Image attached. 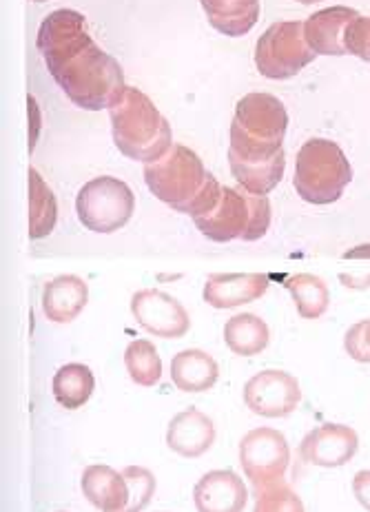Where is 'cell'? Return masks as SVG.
Returning a JSON list of instances; mask_svg holds the SVG:
<instances>
[{
  "label": "cell",
  "mask_w": 370,
  "mask_h": 512,
  "mask_svg": "<svg viewBox=\"0 0 370 512\" xmlns=\"http://www.w3.org/2000/svg\"><path fill=\"white\" fill-rule=\"evenodd\" d=\"M300 402V382H297L295 375L280 371V368L260 371L244 384V404L260 417H289Z\"/></svg>",
  "instance_id": "obj_9"
},
{
  "label": "cell",
  "mask_w": 370,
  "mask_h": 512,
  "mask_svg": "<svg viewBox=\"0 0 370 512\" xmlns=\"http://www.w3.org/2000/svg\"><path fill=\"white\" fill-rule=\"evenodd\" d=\"M344 260H370V244H359V247L348 249Z\"/></svg>",
  "instance_id": "obj_35"
},
{
  "label": "cell",
  "mask_w": 370,
  "mask_h": 512,
  "mask_svg": "<svg viewBox=\"0 0 370 512\" xmlns=\"http://www.w3.org/2000/svg\"><path fill=\"white\" fill-rule=\"evenodd\" d=\"M344 351L353 362L370 364V317L355 322L344 335Z\"/></svg>",
  "instance_id": "obj_29"
},
{
  "label": "cell",
  "mask_w": 370,
  "mask_h": 512,
  "mask_svg": "<svg viewBox=\"0 0 370 512\" xmlns=\"http://www.w3.org/2000/svg\"><path fill=\"white\" fill-rule=\"evenodd\" d=\"M224 342L240 357L260 355L271 342V329L262 317L240 313L224 324Z\"/></svg>",
  "instance_id": "obj_22"
},
{
  "label": "cell",
  "mask_w": 370,
  "mask_h": 512,
  "mask_svg": "<svg viewBox=\"0 0 370 512\" xmlns=\"http://www.w3.org/2000/svg\"><path fill=\"white\" fill-rule=\"evenodd\" d=\"M359 450L357 430L346 424L326 422L313 428L300 442V459L317 468H342Z\"/></svg>",
  "instance_id": "obj_11"
},
{
  "label": "cell",
  "mask_w": 370,
  "mask_h": 512,
  "mask_svg": "<svg viewBox=\"0 0 370 512\" xmlns=\"http://www.w3.org/2000/svg\"><path fill=\"white\" fill-rule=\"evenodd\" d=\"M122 475H125L129 484L127 506L122 512H142L151 504L153 495H156V477H153L149 468L142 466H125Z\"/></svg>",
  "instance_id": "obj_27"
},
{
  "label": "cell",
  "mask_w": 370,
  "mask_h": 512,
  "mask_svg": "<svg viewBox=\"0 0 370 512\" xmlns=\"http://www.w3.org/2000/svg\"><path fill=\"white\" fill-rule=\"evenodd\" d=\"M131 315L136 317L140 329L162 340H180L191 329L187 309L160 289H142L133 295Z\"/></svg>",
  "instance_id": "obj_10"
},
{
  "label": "cell",
  "mask_w": 370,
  "mask_h": 512,
  "mask_svg": "<svg viewBox=\"0 0 370 512\" xmlns=\"http://www.w3.org/2000/svg\"><path fill=\"white\" fill-rule=\"evenodd\" d=\"M43 58L56 85L80 109H113L125 96L127 83L122 67L94 43L89 32L63 40Z\"/></svg>",
  "instance_id": "obj_1"
},
{
  "label": "cell",
  "mask_w": 370,
  "mask_h": 512,
  "mask_svg": "<svg viewBox=\"0 0 370 512\" xmlns=\"http://www.w3.org/2000/svg\"><path fill=\"white\" fill-rule=\"evenodd\" d=\"M339 282H342L346 289L353 291H366L370 289V273L366 275H353V273H342L339 275Z\"/></svg>",
  "instance_id": "obj_33"
},
{
  "label": "cell",
  "mask_w": 370,
  "mask_h": 512,
  "mask_svg": "<svg viewBox=\"0 0 370 512\" xmlns=\"http://www.w3.org/2000/svg\"><path fill=\"white\" fill-rule=\"evenodd\" d=\"M171 380L182 393H207L220 380V366L207 351L187 348L171 360Z\"/></svg>",
  "instance_id": "obj_19"
},
{
  "label": "cell",
  "mask_w": 370,
  "mask_h": 512,
  "mask_svg": "<svg viewBox=\"0 0 370 512\" xmlns=\"http://www.w3.org/2000/svg\"><path fill=\"white\" fill-rule=\"evenodd\" d=\"M211 27L224 36L240 38L260 20V0H200Z\"/></svg>",
  "instance_id": "obj_20"
},
{
  "label": "cell",
  "mask_w": 370,
  "mask_h": 512,
  "mask_svg": "<svg viewBox=\"0 0 370 512\" xmlns=\"http://www.w3.org/2000/svg\"><path fill=\"white\" fill-rule=\"evenodd\" d=\"M286 289L293 295L297 313L304 320H320L331 304V291L320 275L295 273L286 280Z\"/></svg>",
  "instance_id": "obj_25"
},
{
  "label": "cell",
  "mask_w": 370,
  "mask_h": 512,
  "mask_svg": "<svg viewBox=\"0 0 370 512\" xmlns=\"http://www.w3.org/2000/svg\"><path fill=\"white\" fill-rule=\"evenodd\" d=\"M229 165L242 189L255 193V196H269L284 178L286 151H277L275 156L264 160H246L229 153Z\"/></svg>",
  "instance_id": "obj_21"
},
{
  "label": "cell",
  "mask_w": 370,
  "mask_h": 512,
  "mask_svg": "<svg viewBox=\"0 0 370 512\" xmlns=\"http://www.w3.org/2000/svg\"><path fill=\"white\" fill-rule=\"evenodd\" d=\"M346 51L370 63V16H357L348 27Z\"/></svg>",
  "instance_id": "obj_31"
},
{
  "label": "cell",
  "mask_w": 370,
  "mask_h": 512,
  "mask_svg": "<svg viewBox=\"0 0 370 512\" xmlns=\"http://www.w3.org/2000/svg\"><path fill=\"white\" fill-rule=\"evenodd\" d=\"M133 209H136V196L131 187L113 176L89 180L76 198L78 220L82 227L94 233L107 235L127 227Z\"/></svg>",
  "instance_id": "obj_6"
},
{
  "label": "cell",
  "mask_w": 370,
  "mask_h": 512,
  "mask_svg": "<svg viewBox=\"0 0 370 512\" xmlns=\"http://www.w3.org/2000/svg\"><path fill=\"white\" fill-rule=\"evenodd\" d=\"M58 200L45 178L29 169V238L43 240L56 229Z\"/></svg>",
  "instance_id": "obj_24"
},
{
  "label": "cell",
  "mask_w": 370,
  "mask_h": 512,
  "mask_svg": "<svg viewBox=\"0 0 370 512\" xmlns=\"http://www.w3.org/2000/svg\"><path fill=\"white\" fill-rule=\"evenodd\" d=\"M109 111L113 142L122 156L149 165L171 149L173 131L169 120L140 89L127 87L125 96Z\"/></svg>",
  "instance_id": "obj_2"
},
{
  "label": "cell",
  "mask_w": 370,
  "mask_h": 512,
  "mask_svg": "<svg viewBox=\"0 0 370 512\" xmlns=\"http://www.w3.org/2000/svg\"><path fill=\"white\" fill-rule=\"evenodd\" d=\"M353 180V169L342 147L333 140H306L295 158L293 184L297 196L308 204H333L344 196Z\"/></svg>",
  "instance_id": "obj_4"
},
{
  "label": "cell",
  "mask_w": 370,
  "mask_h": 512,
  "mask_svg": "<svg viewBox=\"0 0 370 512\" xmlns=\"http://www.w3.org/2000/svg\"><path fill=\"white\" fill-rule=\"evenodd\" d=\"M353 495L357 504L370 512V470H359V473H355Z\"/></svg>",
  "instance_id": "obj_32"
},
{
  "label": "cell",
  "mask_w": 370,
  "mask_h": 512,
  "mask_svg": "<svg viewBox=\"0 0 370 512\" xmlns=\"http://www.w3.org/2000/svg\"><path fill=\"white\" fill-rule=\"evenodd\" d=\"M29 114H32V138H29V149L34 151L38 142V131H40V111L36 107L34 96H29Z\"/></svg>",
  "instance_id": "obj_34"
},
{
  "label": "cell",
  "mask_w": 370,
  "mask_h": 512,
  "mask_svg": "<svg viewBox=\"0 0 370 512\" xmlns=\"http://www.w3.org/2000/svg\"><path fill=\"white\" fill-rule=\"evenodd\" d=\"M297 3H302V5H315V3H322V0H297Z\"/></svg>",
  "instance_id": "obj_36"
},
{
  "label": "cell",
  "mask_w": 370,
  "mask_h": 512,
  "mask_svg": "<svg viewBox=\"0 0 370 512\" xmlns=\"http://www.w3.org/2000/svg\"><path fill=\"white\" fill-rule=\"evenodd\" d=\"M32 3H47V0H32Z\"/></svg>",
  "instance_id": "obj_37"
},
{
  "label": "cell",
  "mask_w": 370,
  "mask_h": 512,
  "mask_svg": "<svg viewBox=\"0 0 370 512\" xmlns=\"http://www.w3.org/2000/svg\"><path fill=\"white\" fill-rule=\"evenodd\" d=\"M58 512H65V510H58Z\"/></svg>",
  "instance_id": "obj_38"
},
{
  "label": "cell",
  "mask_w": 370,
  "mask_h": 512,
  "mask_svg": "<svg viewBox=\"0 0 370 512\" xmlns=\"http://www.w3.org/2000/svg\"><path fill=\"white\" fill-rule=\"evenodd\" d=\"M249 202H251V222L249 231L244 233V242H258L262 240L266 231L271 227V202L266 196H255L249 191Z\"/></svg>",
  "instance_id": "obj_30"
},
{
  "label": "cell",
  "mask_w": 370,
  "mask_h": 512,
  "mask_svg": "<svg viewBox=\"0 0 370 512\" xmlns=\"http://www.w3.org/2000/svg\"><path fill=\"white\" fill-rule=\"evenodd\" d=\"M215 437H218V430H215L213 419L195 406L178 413L167 428V446L176 455L187 459L209 453L215 444Z\"/></svg>",
  "instance_id": "obj_16"
},
{
  "label": "cell",
  "mask_w": 370,
  "mask_h": 512,
  "mask_svg": "<svg viewBox=\"0 0 370 512\" xmlns=\"http://www.w3.org/2000/svg\"><path fill=\"white\" fill-rule=\"evenodd\" d=\"M359 16L357 9L335 5L315 12L304 23L306 43L317 56H344L346 51V32L353 20Z\"/></svg>",
  "instance_id": "obj_13"
},
{
  "label": "cell",
  "mask_w": 370,
  "mask_h": 512,
  "mask_svg": "<svg viewBox=\"0 0 370 512\" xmlns=\"http://www.w3.org/2000/svg\"><path fill=\"white\" fill-rule=\"evenodd\" d=\"M255 495L258 499L253 512H306L304 501L289 484H284V479L258 490Z\"/></svg>",
  "instance_id": "obj_28"
},
{
  "label": "cell",
  "mask_w": 370,
  "mask_h": 512,
  "mask_svg": "<svg viewBox=\"0 0 370 512\" xmlns=\"http://www.w3.org/2000/svg\"><path fill=\"white\" fill-rule=\"evenodd\" d=\"M251 222V202L249 191L238 187H222V196L215 204L213 211H209L202 218H195L193 224L198 227L202 235H207L211 242H233L242 240L244 233L249 231Z\"/></svg>",
  "instance_id": "obj_12"
},
{
  "label": "cell",
  "mask_w": 370,
  "mask_h": 512,
  "mask_svg": "<svg viewBox=\"0 0 370 512\" xmlns=\"http://www.w3.org/2000/svg\"><path fill=\"white\" fill-rule=\"evenodd\" d=\"M125 366L129 377L138 386L151 388L162 380V360L149 340H133L125 351Z\"/></svg>",
  "instance_id": "obj_26"
},
{
  "label": "cell",
  "mask_w": 370,
  "mask_h": 512,
  "mask_svg": "<svg viewBox=\"0 0 370 512\" xmlns=\"http://www.w3.org/2000/svg\"><path fill=\"white\" fill-rule=\"evenodd\" d=\"M289 131V111L271 94L244 96L231 122L229 153L246 160H264L282 151Z\"/></svg>",
  "instance_id": "obj_3"
},
{
  "label": "cell",
  "mask_w": 370,
  "mask_h": 512,
  "mask_svg": "<svg viewBox=\"0 0 370 512\" xmlns=\"http://www.w3.org/2000/svg\"><path fill=\"white\" fill-rule=\"evenodd\" d=\"M89 302V286L78 275H58L43 291V313L49 322L69 324Z\"/></svg>",
  "instance_id": "obj_17"
},
{
  "label": "cell",
  "mask_w": 370,
  "mask_h": 512,
  "mask_svg": "<svg viewBox=\"0 0 370 512\" xmlns=\"http://www.w3.org/2000/svg\"><path fill=\"white\" fill-rule=\"evenodd\" d=\"M317 58L308 47L302 20H284L271 25L255 47V65L269 80H289Z\"/></svg>",
  "instance_id": "obj_7"
},
{
  "label": "cell",
  "mask_w": 370,
  "mask_h": 512,
  "mask_svg": "<svg viewBox=\"0 0 370 512\" xmlns=\"http://www.w3.org/2000/svg\"><path fill=\"white\" fill-rule=\"evenodd\" d=\"M207 178L209 171L204 169L198 153L184 145H171L164 156L145 165L149 191L180 213L189 211L193 200L207 184Z\"/></svg>",
  "instance_id": "obj_5"
},
{
  "label": "cell",
  "mask_w": 370,
  "mask_h": 512,
  "mask_svg": "<svg viewBox=\"0 0 370 512\" xmlns=\"http://www.w3.org/2000/svg\"><path fill=\"white\" fill-rule=\"evenodd\" d=\"M80 488L89 504L100 512H122L127 506L129 484L122 470L118 473L105 464L87 466L80 479Z\"/></svg>",
  "instance_id": "obj_18"
},
{
  "label": "cell",
  "mask_w": 370,
  "mask_h": 512,
  "mask_svg": "<svg viewBox=\"0 0 370 512\" xmlns=\"http://www.w3.org/2000/svg\"><path fill=\"white\" fill-rule=\"evenodd\" d=\"M269 289V275L264 273H213L204 284L202 298L213 309H235V306L260 300Z\"/></svg>",
  "instance_id": "obj_14"
},
{
  "label": "cell",
  "mask_w": 370,
  "mask_h": 512,
  "mask_svg": "<svg viewBox=\"0 0 370 512\" xmlns=\"http://www.w3.org/2000/svg\"><path fill=\"white\" fill-rule=\"evenodd\" d=\"M249 501V488L233 470H211L193 488L198 512H242Z\"/></svg>",
  "instance_id": "obj_15"
},
{
  "label": "cell",
  "mask_w": 370,
  "mask_h": 512,
  "mask_svg": "<svg viewBox=\"0 0 370 512\" xmlns=\"http://www.w3.org/2000/svg\"><path fill=\"white\" fill-rule=\"evenodd\" d=\"M54 397L65 411H78L96 391L94 371L85 364H65L54 375Z\"/></svg>",
  "instance_id": "obj_23"
},
{
  "label": "cell",
  "mask_w": 370,
  "mask_h": 512,
  "mask_svg": "<svg viewBox=\"0 0 370 512\" xmlns=\"http://www.w3.org/2000/svg\"><path fill=\"white\" fill-rule=\"evenodd\" d=\"M291 464V448L280 430L260 426L249 430L240 442V466L258 490L282 481Z\"/></svg>",
  "instance_id": "obj_8"
}]
</instances>
